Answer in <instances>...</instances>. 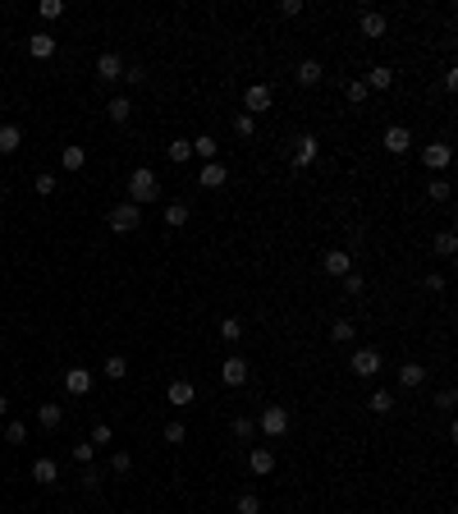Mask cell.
<instances>
[{"label": "cell", "mask_w": 458, "mask_h": 514, "mask_svg": "<svg viewBox=\"0 0 458 514\" xmlns=\"http://www.w3.org/2000/svg\"><path fill=\"white\" fill-rule=\"evenodd\" d=\"M161 198V184H156V170H147V166H138L129 174V202L133 207H142V202H156Z\"/></svg>", "instance_id": "obj_1"}, {"label": "cell", "mask_w": 458, "mask_h": 514, "mask_svg": "<svg viewBox=\"0 0 458 514\" xmlns=\"http://www.w3.org/2000/svg\"><path fill=\"white\" fill-rule=\"evenodd\" d=\"M257 428H261L266 441H280V436L289 432V409H285V404H266V413L257 418Z\"/></svg>", "instance_id": "obj_2"}, {"label": "cell", "mask_w": 458, "mask_h": 514, "mask_svg": "<svg viewBox=\"0 0 458 514\" xmlns=\"http://www.w3.org/2000/svg\"><path fill=\"white\" fill-rule=\"evenodd\" d=\"M110 230L115 235H133V230L142 225V207H133V202H120V207H110Z\"/></svg>", "instance_id": "obj_3"}, {"label": "cell", "mask_w": 458, "mask_h": 514, "mask_svg": "<svg viewBox=\"0 0 458 514\" xmlns=\"http://www.w3.org/2000/svg\"><path fill=\"white\" fill-rule=\"evenodd\" d=\"M348 367H353V376L357 381H372L376 372H381V349H353V358H348Z\"/></svg>", "instance_id": "obj_4"}, {"label": "cell", "mask_w": 458, "mask_h": 514, "mask_svg": "<svg viewBox=\"0 0 458 514\" xmlns=\"http://www.w3.org/2000/svg\"><path fill=\"white\" fill-rule=\"evenodd\" d=\"M270 101H275V92H270V83H248V87H243V111H248V115H261V111H270Z\"/></svg>", "instance_id": "obj_5"}, {"label": "cell", "mask_w": 458, "mask_h": 514, "mask_svg": "<svg viewBox=\"0 0 458 514\" xmlns=\"http://www.w3.org/2000/svg\"><path fill=\"white\" fill-rule=\"evenodd\" d=\"M450 161H454V152H450V143H426L422 147V166L431 170V174H440V170H450Z\"/></svg>", "instance_id": "obj_6"}, {"label": "cell", "mask_w": 458, "mask_h": 514, "mask_svg": "<svg viewBox=\"0 0 458 514\" xmlns=\"http://www.w3.org/2000/svg\"><path fill=\"white\" fill-rule=\"evenodd\" d=\"M316 157H321V138H316V133H298V143H294V166L307 170V166H316Z\"/></svg>", "instance_id": "obj_7"}, {"label": "cell", "mask_w": 458, "mask_h": 514, "mask_svg": "<svg viewBox=\"0 0 458 514\" xmlns=\"http://www.w3.org/2000/svg\"><path fill=\"white\" fill-rule=\"evenodd\" d=\"M248 376H252V367H248L243 354H229L225 363H220V381L225 386H248Z\"/></svg>", "instance_id": "obj_8"}, {"label": "cell", "mask_w": 458, "mask_h": 514, "mask_svg": "<svg viewBox=\"0 0 458 514\" xmlns=\"http://www.w3.org/2000/svg\"><path fill=\"white\" fill-rule=\"evenodd\" d=\"M381 143H385L389 157H408V152H413V133H408V124H389Z\"/></svg>", "instance_id": "obj_9"}, {"label": "cell", "mask_w": 458, "mask_h": 514, "mask_svg": "<svg viewBox=\"0 0 458 514\" xmlns=\"http://www.w3.org/2000/svg\"><path fill=\"white\" fill-rule=\"evenodd\" d=\"M321 271H326V276H335V280H344L348 271H353V253H344V248H330V253L321 257Z\"/></svg>", "instance_id": "obj_10"}, {"label": "cell", "mask_w": 458, "mask_h": 514, "mask_svg": "<svg viewBox=\"0 0 458 514\" xmlns=\"http://www.w3.org/2000/svg\"><path fill=\"white\" fill-rule=\"evenodd\" d=\"M193 184H202L207 193H216V189H225V184H229V170L220 166V161H207V166L197 170V179H193Z\"/></svg>", "instance_id": "obj_11"}, {"label": "cell", "mask_w": 458, "mask_h": 514, "mask_svg": "<svg viewBox=\"0 0 458 514\" xmlns=\"http://www.w3.org/2000/svg\"><path fill=\"white\" fill-rule=\"evenodd\" d=\"M96 79H101V83H120L124 79V60L115 51H101V55H96Z\"/></svg>", "instance_id": "obj_12"}, {"label": "cell", "mask_w": 458, "mask_h": 514, "mask_svg": "<svg viewBox=\"0 0 458 514\" xmlns=\"http://www.w3.org/2000/svg\"><path fill=\"white\" fill-rule=\"evenodd\" d=\"M248 469L257 473V478L275 473V450H270V445H252V450H248Z\"/></svg>", "instance_id": "obj_13"}, {"label": "cell", "mask_w": 458, "mask_h": 514, "mask_svg": "<svg viewBox=\"0 0 458 514\" xmlns=\"http://www.w3.org/2000/svg\"><path fill=\"white\" fill-rule=\"evenodd\" d=\"M294 79H298V87H321V79H326V69H321V60H316V55H307V60H298Z\"/></svg>", "instance_id": "obj_14"}, {"label": "cell", "mask_w": 458, "mask_h": 514, "mask_svg": "<svg viewBox=\"0 0 458 514\" xmlns=\"http://www.w3.org/2000/svg\"><path fill=\"white\" fill-rule=\"evenodd\" d=\"M357 33H362V37H372V42H376V37H385V33H389V18L381 14V9H367V14L357 18Z\"/></svg>", "instance_id": "obj_15"}, {"label": "cell", "mask_w": 458, "mask_h": 514, "mask_svg": "<svg viewBox=\"0 0 458 514\" xmlns=\"http://www.w3.org/2000/svg\"><path fill=\"white\" fill-rule=\"evenodd\" d=\"M33 482H37V487H55V482H60V464L46 459V454H42V459H33Z\"/></svg>", "instance_id": "obj_16"}, {"label": "cell", "mask_w": 458, "mask_h": 514, "mask_svg": "<svg viewBox=\"0 0 458 514\" xmlns=\"http://www.w3.org/2000/svg\"><path fill=\"white\" fill-rule=\"evenodd\" d=\"M165 400H170V404H193V400H197V386L183 381V376H174V381L165 386Z\"/></svg>", "instance_id": "obj_17"}, {"label": "cell", "mask_w": 458, "mask_h": 514, "mask_svg": "<svg viewBox=\"0 0 458 514\" xmlns=\"http://www.w3.org/2000/svg\"><path fill=\"white\" fill-rule=\"evenodd\" d=\"M399 386H403V391H417V386H426V367H422V363H413V358H408V363H399Z\"/></svg>", "instance_id": "obj_18"}, {"label": "cell", "mask_w": 458, "mask_h": 514, "mask_svg": "<svg viewBox=\"0 0 458 514\" xmlns=\"http://www.w3.org/2000/svg\"><path fill=\"white\" fill-rule=\"evenodd\" d=\"M64 391L69 395H87L92 391V372H87V367H64Z\"/></svg>", "instance_id": "obj_19"}, {"label": "cell", "mask_w": 458, "mask_h": 514, "mask_svg": "<svg viewBox=\"0 0 458 514\" xmlns=\"http://www.w3.org/2000/svg\"><path fill=\"white\" fill-rule=\"evenodd\" d=\"M28 55H33V60H51L55 55V37L51 33H33L28 37Z\"/></svg>", "instance_id": "obj_20"}, {"label": "cell", "mask_w": 458, "mask_h": 514, "mask_svg": "<svg viewBox=\"0 0 458 514\" xmlns=\"http://www.w3.org/2000/svg\"><path fill=\"white\" fill-rule=\"evenodd\" d=\"M129 115H133V101H129L124 92L105 101V120H110V124H129Z\"/></svg>", "instance_id": "obj_21"}, {"label": "cell", "mask_w": 458, "mask_h": 514, "mask_svg": "<svg viewBox=\"0 0 458 514\" xmlns=\"http://www.w3.org/2000/svg\"><path fill=\"white\" fill-rule=\"evenodd\" d=\"M18 147H23V129L18 124H0V157H9Z\"/></svg>", "instance_id": "obj_22"}, {"label": "cell", "mask_w": 458, "mask_h": 514, "mask_svg": "<svg viewBox=\"0 0 458 514\" xmlns=\"http://www.w3.org/2000/svg\"><path fill=\"white\" fill-rule=\"evenodd\" d=\"M161 220H165L170 230H183V225H188V202H165Z\"/></svg>", "instance_id": "obj_23"}, {"label": "cell", "mask_w": 458, "mask_h": 514, "mask_svg": "<svg viewBox=\"0 0 458 514\" xmlns=\"http://www.w3.org/2000/svg\"><path fill=\"white\" fill-rule=\"evenodd\" d=\"M362 83L372 87V92H389V87H394V69H389V65H376V69L367 74Z\"/></svg>", "instance_id": "obj_24"}, {"label": "cell", "mask_w": 458, "mask_h": 514, "mask_svg": "<svg viewBox=\"0 0 458 514\" xmlns=\"http://www.w3.org/2000/svg\"><path fill=\"white\" fill-rule=\"evenodd\" d=\"M37 423H42L46 432H55L64 423V409H60V404H37Z\"/></svg>", "instance_id": "obj_25"}, {"label": "cell", "mask_w": 458, "mask_h": 514, "mask_svg": "<svg viewBox=\"0 0 458 514\" xmlns=\"http://www.w3.org/2000/svg\"><path fill=\"white\" fill-rule=\"evenodd\" d=\"M165 157H170V166H183V161H193V138H174L170 147H165Z\"/></svg>", "instance_id": "obj_26"}, {"label": "cell", "mask_w": 458, "mask_h": 514, "mask_svg": "<svg viewBox=\"0 0 458 514\" xmlns=\"http://www.w3.org/2000/svg\"><path fill=\"white\" fill-rule=\"evenodd\" d=\"M243 335H248V326H243L239 317H225V322H220V340L225 345H243Z\"/></svg>", "instance_id": "obj_27"}, {"label": "cell", "mask_w": 458, "mask_h": 514, "mask_svg": "<svg viewBox=\"0 0 458 514\" xmlns=\"http://www.w3.org/2000/svg\"><path fill=\"white\" fill-rule=\"evenodd\" d=\"M367 409H372V413H381V418H385V413H394V391H385V386H381V391H372Z\"/></svg>", "instance_id": "obj_28"}, {"label": "cell", "mask_w": 458, "mask_h": 514, "mask_svg": "<svg viewBox=\"0 0 458 514\" xmlns=\"http://www.w3.org/2000/svg\"><path fill=\"white\" fill-rule=\"evenodd\" d=\"M216 152H220V143L211 138V133H202V138H193V157H202V166H207V161H216Z\"/></svg>", "instance_id": "obj_29"}, {"label": "cell", "mask_w": 458, "mask_h": 514, "mask_svg": "<svg viewBox=\"0 0 458 514\" xmlns=\"http://www.w3.org/2000/svg\"><path fill=\"white\" fill-rule=\"evenodd\" d=\"M353 335H357V326L348 322V317H335V322H330V340H335V345H348Z\"/></svg>", "instance_id": "obj_30"}, {"label": "cell", "mask_w": 458, "mask_h": 514, "mask_svg": "<svg viewBox=\"0 0 458 514\" xmlns=\"http://www.w3.org/2000/svg\"><path fill=\"white\" fill-rule=\"evenodd\" d=\"M101 372L110 376V381H124V376H129V358H124V354H110V358L101 363Z\"/></svg>", "instance_id": "obj_31"}, {"label": "cell", "mask_w": 458, "mask_h": 514, "mask_svg": "<svg viewBox=\"0 0 458 514\" xmlns=\"http://www.w3.org/2000/svg\"><path fill=\"white\" fill-rule=\"evenodd\" d=\"M431 248H435V253H440V257H454V253H458V235H454V230H440Z\"/></svg>", "instance_id": "obj_32"}, {"label": "cell", "mask_w": 458, "mask_h": 514, "mask_svg": "<svg viewBox=\"0 0 458 514\" xmlns=\"http://www.w3.org/2000/svg\"><path fill=\"white\" fill-rule=\"evenodd\" d=\"M60 161H64V170H69V174H78V170L87 166V152H83V147H64Z\"/></svg>", "instance_id": "obj_33"}, {"label": "cell", "mask_w": 458, "mask_h": 514, "mask_svg": "<svg viewBox=\"0 0 458 514\" xmlns=\"http://www.w3.org/2000/svg\"><path fill=\"white\" fill-rule=\"evenodd\" d=\"M229 432L239 436V441H252V432H257V423L248 418V413H234V423H229Z\"/></svg>", "instance_id": "obj_34"}, {"label": "cell", "mask_w": 458, "mask_h": 514, "mask_svg": "<svg viewBox=\"0 0 458 514\" xmlns=\"http://www.w3.org/2000/svg\"><path fill=\"white\" fill-rule=\"evenodd\" d=\"M234 514H261V496H252V491H239V501H234Z\"/></svg>", "instance_id": "obj_35"}, {"label": "cell", "mask_w": 458, "mask_h": 514, "mask_svg": "<svg viewBox=\"0 0 458 514\" xmlns=\"http://www.w3.org/2000/svg\"><path fill=\"white\" fill-rule=\"evenodd\" d=\"M87 441H92L96 450H105V445L115 441V428H110V423H96V428H92V436H87Z\"/></svg>", "instance_id": "obj_36"}, {"label": "cell", "mask_w": 458, "mask_h": 514, "mask_svg": "<svg viewBox=\"0 0 458 514\" xmlns=\"http://www.w3.org/2000/svg\"><path fill=\"white\" fill-rule=\"evenodd\" d=\"M344 96H348V101H353V106H362L367 96H372V87H367L362 79H348V87H344Z\"/></svg>", "instance_id": "obj_37"}, {"label": "cell", "mask_w": 458, "mask_h": 514, "mask_svg": "<svg viewBox=\"0 0 458 514\" xmlns=\"http://www.w3.org/2000/svg\"><path fill=\"white\" fill-rule=\"evenodd\" d=\"M234 133H239V138H252V133H257V115H234Z\"/></svg>", "instance_id": "obj_38"}, {"label": "cell", "mask_w": 458, "mask_h": 514, "mask_svg": "<svg viewBox=\"0 0 458 514\" xmlns=\"http://www.w3.org/2000/svg\"><path fill=\"white\" fill-rule=\"evenodd\" d=\"M5 441H9V445H23V441H28V423L9 418V423H5Z\"/></svg>", "instance_id": "obj_39"}, {"label": "cell", "mask_w": 458, "mask_h": 514, "mask_svg": "<svg viewBox=\"0 0 458 514\" xmlns=\"http://www.w3.org/2000/svg\"><path fill=\"white\" fill-rule=\"evenodd\" d=\"M33 189H37V193H42V198H51V193H55V189H60V179H55V174H51V170H42V174H37V179H33Z\"/></svg>", "instance_id": "obj_40"}, {"label": "cell", "mask_w": 458, "mask_h": 514, "mask_svg": "<svg viewBox=\"0 0 458 514\" xmlns=\"http://www.w3.org/2000/svg\"><path fill=\"white\" fill-rule=\"evenodd\" d=\"M450 179H431V184H426V198H431V202H450Z\"/></svg>", "instance_id": "obj_41"}, {"label": "cell", "mask_w": 458, "mask_h": 514, "mask_svg": "<svg viewBox=\"0 0 458 514\" xmlns=\"http://www.w3.org/2000/svg\"><path fill=\"white\" fill-rule=\"evenodd\" d=\"M161 436H165L170 445H183V441H188V428H183V423L174 418V423H165V432H161Z\"/></svg>", "instance_id": "obj_42"}, {"label": "cell", "mask_w": 458, "mask_h": 514, "mask_svg": "<svg viewBox=\"0 0 458 514\" xmlns=\"http://www.w3.org/2000/svg\"><path fill=\"white\" fill-rule=\"evenodd\" d=\"M339 285H344V294H348V298H357V294H362V289H367V280L357 276V271H348V276L339 280Z\"/></svg>", "instance_id": "obj_43"}, {"label": "cell", "mask_w": 458, "mask_h": 514, "mask_svg": "<svg viewBox=\"0 0 458 514\" xmlns=\"http://www.w3.org/2000/svg\"><path fill=\"white\" fill-rule=\"evenodd\" d=\"M37 14H42V18H64V0H42Z\"/></svg>", "instance_id": "obj_44"}, {"label": "cell", "mask_w": 458, "mask_h": 514, "mask_svg": "<svg viewBox=\"0 0 458 514\" xmlns=\"http://www.w3.org/2000/svg\"><path fill=\"white\" fill-rule=\"evenodd\" d=\"M129 469H133V454L129 450H115L110 454V473H129Z\"/></svg>", "instance_id": "obj_45"}, {"label": "cell", "mask_w": 458, "mask_h": 514, "mask_svg": "<svg viewBox=\"0 0 458 514\" xmlns=\"http://www.w3.org/2000/svg\"><path fill=\"white\" fill-rule=\"evenodd\" d=\"M454 400H458V395H454V386L435 391V409H440V413H450V409H454Z\"/></svg>", "instance_id": "obj_46"}, {"label": "cell", "mask_w": 458, "mask_h": 514, "mask_svg": "<svg viewBox=\"0 0 458 514\" xmlns=\"http://www.w3.org/2000/svg\"><path fill=\"white\" fill-rule=\"evenodd\" d=\"M96 487H101V469L83 464V491H96Z\"/></svg>", "instance_id": "obj_47"}, {"label": "cell", "mask_w": 458, "mask_h": 514, "mask_svg": "<svg viewBox=\"0 0 458 514\" xmlns=\"http://www.w3.org/2000/svg\"><path fill=\"white\" fill-rule=\"evenodd\" d=\"M74 459H78V464H92V459H96V445H92V441H78V445H74Z\"/></svg>", "instance_id": "obj_48"}, {"label": "cell", "mask_w": 458, "mask_h": 514, "mask_svg": "<svg viewBox=\"0 0 458 514\" xmlns=\"http://www.w3.org/2000/svg\"><path fill=\"white\" fill-rule=\"evenodd\" d=\"M303 14V0H285V5H280V18H298Z\"/></svg>", "instance_id": "obj_49"}, {"label": "cell", "mask_w": 458, "mask_h": 514, "mask_svg": "<svg viewBox=\"0 0 458 514\" xmlns=\"http://www.w3.org/2000/svg\"><path fill=\"white\" fill-rule=\"evenodd\" d=\"M426 289H435V294L445 289V276H440V271H431V276H426Z\"/></svg>", "instance_id": "obj_50"}, {"label": "cell", "mask_w": 458, "mask_h": 514, "mask_svg": "<svg viewBox=\"0 0 458 514\" xmlns=\"http://www.w3.org/2000/svg\"><path fill=\"white\" fill-rule=\"evenodd\" d=\"M124 83H129V87L142 83V69H138V65H133V69H124Z\"/></svg>", "instance_id": "obj_51"}, {"label": "cell", "mask_w": 458, "mask_h": 514, "mask_svg": "<svg viewBox=\"0 0 458 514\" xmlns=\"http://www.w3.org/2000/svg\"><path fill=\"white\" fill-rule=\"evenodd\" d=\"M445 87H450V92H458V69H454V65L445 69Z\"/></svg>", "instance_id": "obj_52"}, {"label": "cell", "mask_w": 458, "mask_h": 514, "mask_svg": "<svg viewBox=\"0 0 458 514\" xmlns=\"http://www.w3.org/2000/svg\"><path fill=\"white\" fill-rule=\"evenodd\" d=\"M5 413H9V400H5V395H0V418H5Z\"/></svg>", "instance_id": "obj_53"}]
</instances>
